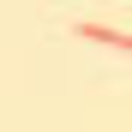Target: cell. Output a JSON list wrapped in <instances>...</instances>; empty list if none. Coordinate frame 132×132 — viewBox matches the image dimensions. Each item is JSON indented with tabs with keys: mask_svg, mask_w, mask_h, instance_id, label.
Wrapping results in <instances>:
<instances>
[{
	"mask_svg": "<svg viewBox=\"0 0 132 132\" xmlns=\"http://www.w3.org/2000/svg\"><path fill=\"white\" fill-rule=\"evenodd\" d=\"M78 36H90V42H108V48H132V36H120V30H102V24H78Z\"/></svg>",
	"mask_w": 132,
	"mask_h": 132,
	"instance_id": "cell-1",
	"label": "cell"
}]
</instances>
